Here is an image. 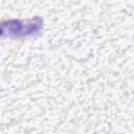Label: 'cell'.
I'll return each instance as SVG.
<instances>
[{"instance_id": "obj_1", "label": "cell", "mask_w": 134, "mask_h": 134, "mask_svg": "<svg viewBox=\"0 0 134 134\" xmlns=\"http://www.w3.org/2000/svg\"><path fill=\"white\" fill-rule=\"evenodd\" d=\"M44 26V20L40 16L30 19L3 20L0 21V38L22 39L38 35Z\"/></svg>"}]
</instances>
